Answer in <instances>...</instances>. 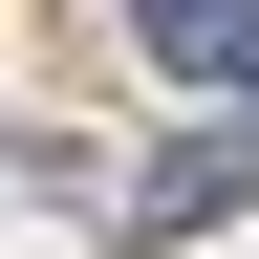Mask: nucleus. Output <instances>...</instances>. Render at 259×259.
Returning <instances> with one entry per match:
<instances>
[{"label":"nucleus","mask_w":259,"mask_h":259,"mask_svg":"<svg viewBox=\"0 0 259 259\" xmlns=\"http://www.w3.org/2000/svg\"><path fill=\"white\" fill-rule=\"evenodd\" d=\"M238 173H259V130H194L173 173H151V216H173V238H194V216H216V194H238Z\"/></svg>","instance_id":"2"},{"label":"nucleus","mask_w":259,"mask_h":259,"mask_svg":"<svg viewBox=\"0 0 259 259\" xmlns=\"http://www.w3.org/2000/svg\"><path fill=\"white\" fill-rule=\"evenodd\" d=\"M151 65L173 87H259V0H151Z\"/></svg>","instance_id":"1"}]
</instances>
